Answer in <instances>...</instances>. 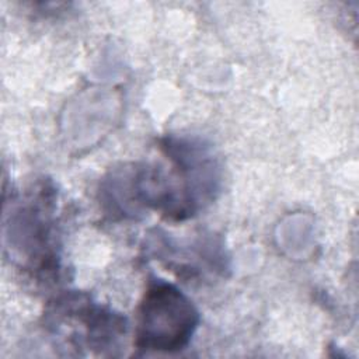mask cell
I'll return each mask as SVG.
<instances>
[{"label": "cell", "instance_id": "obj_1", "mask_svg": "<svg viewBox=\"0 0 359 359\" xmlns=\"http://www.w3.org/2000/svg\"><path fill=\"white\" fill-rule=\"evenodd\" d=\"M199 324L194 303L175 285L149 282L136 311L135 346L143 352H178L188 346Z\"/></svg>", "mask_w": 359, "mask_h": 359}, {"label": "cell", "instance_id": "obj_2", "mask_svg": "<svg viewBox=\"0 0 359 359\" xmlns=\"http://www.w3.org/2000/svg\"><path fill=\"white\" fill-rule=\"evenodd\" d=\"M45 321L48 328L73 346L88 348L100 355H114L126 334V320L102 307L84 293H67L50 303Z\"/></svg>", "mask_w": 359, "mask_h": 359}, {"label": "cell", "instance_id": "obj_3", "mask_svg": "<svg viewBox=\"0 0 359 359\" xmlns=\"http://www.w3.org/2000/svg\"><path fill=\"white\" fill-rule=\"evenodd\" d=\"M52 199L48 188L28 195L11 205L4 223L8 247L22 265L34 271H49L55 266V251L50 236Z\"/></svg>", "mask_w": 359, "mask_h": 359}]
</instances>
